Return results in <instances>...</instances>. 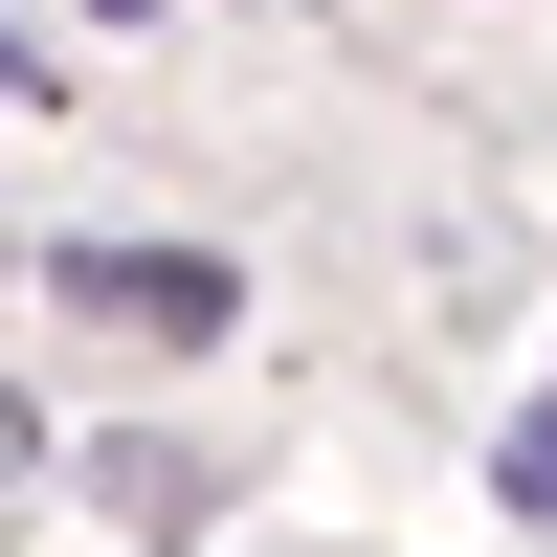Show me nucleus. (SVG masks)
<instances>
[{
  "instance_id": "5",
  "label": "nucleus",
  "mask_w": 557,
  "mask_h": 557,
  "mask_svg": "<svg viewBox=\"0 0 557 557\" xmlns=\"http://www.w3.org/2000/svg\"><path fill=\"white\" fill-rule=\"evenodd\" d=\"M0 268H23V223H0Z\"/></svg>"
},
{
  "instance_id": "1",
  "label": "nucleus",
  "mask_w": 557,
  "mask_h": 557,
  "mask_svg": "<svg viewBox=\"0 0 557 557\" xmlns=\"http://www.w3.org/2000/svg\"><path fill=\"white\" fill-rule=\"evenodd\" d=\"M45 290H67L112 357H223L246 335V268L223 246H45Z\"/></svg>"
},
{
  "instance_id": "4",
  "label": "nucleus",
  "mask_w": 557,
  "mask_h": 557,
  "mask_svg": "<svg viewBox=\"0 0 557 557\" xmlns=\"http://www.w3.org/2000/svg\"><path fill=\"white\" fill-rule=\"evenodd\" d=\"M89 23H157V0H89Z\"/></svg>"
},
{
  "instance_id": "2",
  "label": "nucleus",
  "mask_w": 557,
  "mask_h": 557,
  "mask_svg": "<svg viewBox=\"0 0 557 557\" xmlns=\"http://www.w3.org/2000/svg\"><path fill=\"white\" fill-rule=\"evenodd\" d=\"M491 491H513V513H557V401H535L513 446H491Z\"/></svg>"
},
{
  "instance_id": "3",
  "label": "nucleus",
  "mask_w": 557,
  "mask_h": 557,
  "mask_svg": "<svg viewBox=\"0 0 557 557\" xmlns=\"http://www.w3.org/2000/svg\"><path fill=\"white\" fill-rule=\"evenodd\" d=\"M23 424H45V401H0V491H23Z\"/></svg>"
}]
</instances>
